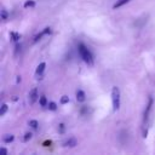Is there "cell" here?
<instances>
[{"label":"cell","instance_id":"obj_1","mask_svg":"<svg viewBox=\"0 0 155 155\" xmlns=\"http://www.w3.org/2000/svg\"><path fill=\"white\" fill-rule=\"evenodd\" d=\"M78 51H79L80 57L82 58V61H84L85 63H87V64H90V65L93 64V56H92L91 51H90L84 44H79V45H78Z\"/></svg>","mask_w":155,"mask_h":155},{"label":"cell","instance_id":"obj_2","mask_svg":"<svg viewBox=\"0 0 155 155\" xmlns=\"http://www.w3.org/2000/svg\"><path fill=\"white\" fill-rule=\"evenodd\" d=\"M111 102H113V110L116 111L120 108V90L119 87L114 86L111 88Z\"/></svg>","mask_w":155,"mask_h":155},{"label":"cell","instance_id":"obj_3","mask_svg":"<svg viewBox=\"0 0 155 155\" xmlns=\"http://www.w3.org/2000/svg\"><path fill=\"white\" fill-rule=\"evenodd\" d=\"M153 98L151 97H149V99H148V104H147V108H145V111H144V117H143V122L145 124L147 121H148V119H149V114H150V110H151V107H153Z\"/></svg>","mask_w":155,"mask_h":155},{"label":"cell","instance_id":"obj_4","mask_svg":"<svg viewBox=\"0 0 155 155\" xmlns=\"http://www.w3.org/2000/svg\"><path fill=\"white\" fill-rule=\"evenodd\" d=\"M39 98V94H38V88L36 87H34V88H31L30 91H29V94H28V99H29V103L30 104H34L35 103V101Z\"/></svg>","mask_w":155,"mask_h":155},{"label":"cell","instance_id":"obj_5","mask_svg":"<svg viewBox=\"0 0 155 155\" xmlns=\"http://www.w3.org/2000/svg\"><path fill=\"white\" fill-rule=\"evenodd\" d=\"M85 99H86V94H85V92L81 91V90L76 91V101H78V102H84Z\"/></svg>","mask_w":155,"mask_h":155},{"label":"cell","instance_id":"obj_6","mask_svg":"<svg viewBox=\"0 0 155 155\" xmlns=\"http://www.w3.org/2000/svg\"><path fill=\"white\" fill-rule=\"evenodd\" d=\"M63 145H64V147L73 148V147L76 145V139H75V138H69V139H67V140L63 143Z\"/></svg>","mask_w":155,"mask_h":155},{"label":"cell","instance_id":"obj_7","mask_svg":"<svg viewBox=\"0 0 155 155\" xmlns=\"http://www.w3.org/2000/svg\"><path fill=\"white\" fill-rule=\"evenodd\" d=\"M45 67H46V64H45V62H42V63H40L38 67H36V71H35V74L39 76V75H41L42 74V71L45 70Z\"/></svg>","mask_w":155,"mask_h":155},{"label":"cell","instance_id":"obj_8","mask_svg":"<svg viewBox=\"0 0 155 155\" xmlns=\"http://www.w3.org/2000/svg\"><path fill=\"white\" fill-rule=\"evenodd\" d=\"M130 0H116V2L113 5V8H119L121 6H124L125 4H127Z\"/></svg>","mask_w":155,"mask_h":155},{"label":"cell","instance_id":"obj_9","mask_svg":"<svg viewBox=\"0 0 155 155\" xmlns=\"http://www.w3.org/2000/svg\"><path fill=\"white\" fill-rule=\"evenodd\" d=\"M7 109H8L7 104H6V103H4V104L1 105V109H0V116H4V115L6 114V111H7Z\"/></svg>","mask_w":155,"mask_h":155},{"label":"cell","instance_id":"obj_10","mask_svg":"<svg viewBox=\"0 0 155 155\" xmlns=\"http://www.w3.org/2000/svg\"><path fill=\"white\" fill-rule=\"evenodd\" d=\"M13 138H15V137H13L12 134H5L4 138H2V140H4L5 143H10V142L13 140Z\"/></svg>","mask_w":155,"mask_h":155},{"label":"cell","instance_id":"obj_11","mask_svg":"<svg viewBox=\"0 0 155 155\" xmlns=\"http://www.w3.org/2000/svg\"><path fill=\"white\" fill-rule=\"evenodd\" d=\"M39 103H40L41 107H46V105H47V99H46V97H45V96H41V97L39 98Z\"/></svg>","mask_w":155,"mask_h":155},{"label":"cell","instance_id":"obj_12","mask_svg":"<svg viewBox=\"0 0 155 155\" xmlns=\"http://www.w3.org/2000/svg\"><path fill=\"white\" fill-rule=\"evenodd\" d=\"M35 6V1H33V0H27L25 2H24V7L25 8H28V7H34Z\"/></svg>","mask_w":155,"mask_h":155},{"label":"cell","instance_id":"obj_13","mask_svg":"<svg viewBox=\"0 0 155 155\" xmlns=\"http://www.w3.org/2000/svg\"><path fill=\"white\" fill-rule=\"evenodd\" d=\"M11 38H12V40L16 42V41H18V40H19L21 35H19L18 33H15V31H12V33H11Z\"/></svg>","mask_w":155,"mask_h":155},{"label":"cell","instance_id":"obj_14","mask_svg":"<svg viewBox=\"0 0 155 155\" xmlns=\"http://www.w3.org/2000/svg\"><path fill=\"white\" fill-rule=\"evenodd\" d=\"M29 126H31L33 128H38L39 124H38V121H36V120H30V121H29Z\"/></svg>","mask_w":155,"mask_h":155},{"label":"cell","instance_id":"obj_15","mask_svg":"<svg viewBox=\"0 0 155 155\" xmlns=\"http://www.w3.org/2000/svg\"><path fill=\"white\" fill-rule=\"evenodd\" d=\"M48 109H50V110H56V109H57V104H56L54 102H50V103H48Z\"/></svg>","mask_w":155,"mask_h":155},{"label":"cell","instance_id":"obj_16","mask_svg":"<svg viewBox=\"0 0 155 155\" xmlns=\"http://www.w3.org/2000/svg\"><path fill=\"white\" fill-rule=\"evenodd\" d=\"M68 102H69V97L68 96H63L61 98V104H67Z\"/></svg>","mask_w":155,"mask_h":155},{"label":"cell","instance_id":"obj_17","mask_svg":"<svg viewBox=\"0 0 155 155\" xmlns=\"http://www.w3.org/2000/svg\"><path fill=\"white\" fill-rule=\"evenodd\" d=\"M44 35H45V34H44L42 31H41L40 34H38V35H36V36L34 38V42H36V41H39V40H40V39H41V38H42Z\"/></svg>","mask_w":155,"mask_h":155},{"label":"cell","instance_id":"obj_18","mask_svg":"<svg viewBox=\"0 0 155 155\" xmlns=\"http://www.w3.org/2000/svg\"><path fill=\"white\" fill-rule=\"evenodd\" d=\"M30 138H31V133H30V132H27V133L24 134V138H23V140H24V142H27V140H29Z\"/></svg>","mask_w":155,"mask_h":155},{"label":"cell","instance_id":"obj_19","mask_svg":"<svg viewBox=\"0 0 155 155\" xmlns=\"http://www.w3.org/2000/svg\"><path fill=\"white\" fill-rule=\"evenodd\" d=\"M1 15H2V19H6V18H7V12H6L5 10L1 11Z\"/></svg>","mask_w":155,"mask_h":155},{"label":"cell","instance_id":"obj_20","mask_svg":"<svg viewBox=\"0 0 155 155\" xmlns=\"http://www.w3.org/2000/svg\"><path fill=\"white\" fill-rule=\"evenodd\" d=\"M63 131H64V125H63V124H61V125H59V132H61V133H63Z\"/></svg>","mask_w":155,"mask_h":155},{"label":"cell","instance_id":"obj_21","mask_svg":"<svg viewBox=\"0 0 155 155\" xmlns=\"http://www.w3.org/2000/svg\"><path fill=\"white\" fill-rule=\"evenodd\" d=\"M0 151H1L2 154H7V150H6L5 148H1V149H0Z\"/></svg>","mask_w":155,"mask_h":155}]
</instances>
